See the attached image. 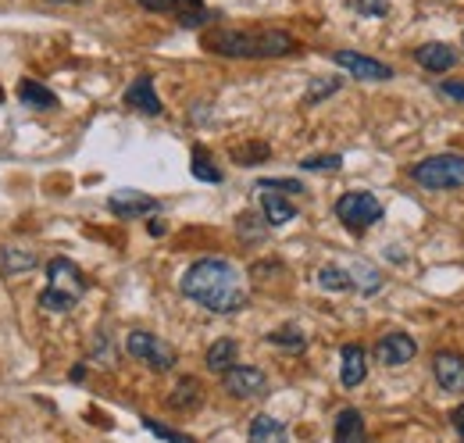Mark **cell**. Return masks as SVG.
<instances>
[{
    "label": "cell",
    "mask_w": 464,
    "mask_h": 443,
    "mask_svg": "<svg viewBox=\"0 0 464 443\" xmlns=\"http://www.w3.org/2000/svg\"><path fill=\"white\" fill-rule=\"evenodd\" d=\"M236 358H239V343H236V340H215V343L208 347V358H204V361H208L211 372L222 376V372H229L232 365H236Z\"/></svg>",
    "instance_id": "22"
},
{
    "label": "cell",
    "mask_w": 464,
    "mask_h": 443,
    "mask_svg": "<svg viewBox=\"0 0 464 443\" xmlns=\"http://www.w3.org/2000/svg\"><path fill=\"white\" fill-rule=\"evenodd\" d=\"M111 354H115V350H111L108 332H97V336H93V343H90V358H93V361H101V365H111V361H115Z\"/></svg>",
    "instance_id": "34"
},
{
    "label": "cell",
    "mask_w": 464,
    "mask_h": 443,
    "mask_svg": "<svg viewBox=\"0 0 464 443\" xmlns=\"http://www.w3.org/2000/svg\"><path fill=\"white\" fill-rule=\"evenodd\" d=\"M333 443H364V415L357 408H343L333 426Z\"/></svg>",
    "instance_id": "19"
},
{
    "label": "cell",
    "mask_w": 464,
    "mask_h": 443,
    "mask_svg": "<svg viewBox=\"0 0 464 443\" xmlns=\"http://www.w3.org/2000/svg\"><path fill=\"white\" fill-rule=\"evenodd\" d=\"M108 208H111V215H118V219H143V215L161 212L158 197L140 193V190H115V193L108 197Z\"/></svg>",
    "instance_id": "10"
},
{
    "label": "cell",
    "mask_w": 464,
    "mask_h": 443,
    "mask_svg": "<svg viewBox=\"0 0 464 443\" xmlns=\"http://www.w3.org/2000/svg\"><path fill=\"white\" fill-rule=\"evenodd\" d=\"M432 376L447 393H464V354L454 350H440L432 358Z\"/></svg>",
    "instance_id": "12"
},
{
    "label": "cell",
    "mask_w": 464,
    "mask_h": 443,
    "mask_svg": "<svg viewBox=\"0 0 464 443\" xmlns=\"http://www.w3.org/2000/svg\"><path fill=\"white\" fill-rule=\"evenodd\" d=\"M18 101L33 111H54L61 104L58 97H54V90H47V86L36 83V79H22V83H18Z\"/></svg>",
    "instance_id": "20"
},
{
    "label": "cell",
    "mask_w": 464,
    "mask_h": 443,
    "mask_svg": "<svg viewBox=\"0 0 464 443\" xmlns=\"http://www.w3.org/2000/svg\"><path fill=\"white\" fill-rule=\"evenodd\" d=\"M336 90H340V79H314V83L307 86V97H304V101H307V104H322V101H325L329 94H336Z\"/></svg>",
    "instance_id": "31"
},
{
    "label": "cell",
    "mask_w": 464,
    "mask_h": 443,
    "mask_svg": "<svg viewBox=\"0 0 464 443\" xmlns=\"http://www.w3.org/2000/svg\"><path fill=\"white\" fill-rule=\"evenodd\" d=\"M461 44H464V36H461Z\"/></svg>",
    "instance_id": "38"
},
{
    "label": "cell",
    "mask_w": 464,
    "mask_h": 443,
    "mask_svg": "<svg viewBox=\"0 0 464 443\" xmlns=\"http://www.w3.org/2000/svg\"><path fill=\"white\" fill-rule=\"evenodd\" d=\"M204 47L222 57H286L296 51V40L283 29H211Z\"/></svg>",
    "instance_id": "2"
},
{
    "label": "cell",
    "mask_w": 464,
    "mask_h": 443,
    "mask_svg": "<svg viewBox=\"0 0 464 443\" xmlns=\"http://www.w3.org/2000/svg\"><path fill=\"white\" fill-rule=\"evenodd\" d=\"M189 172H193V179H200V182H222L226 175H222V168L215 165V158L208 154V147H193V162H189Z\"/></svg>",
    "instance_id": "24"
},
{
    "label": "cell",
    "mask_w": 464,
    "mask_h": 443,
    "mask_svg": "<svg viewBox=\"0 0 464 443\" xmlns=\"http://www.w3.org/2000/svg\"><path fill=\"white\" fill-rule=\"evenodd\" d=\"M350 7L364 18H386L390 15V0H350Z\"/></svg>",
    "instance_id": "32"
},
{
    "label": "cell",
    "mask_w": 464,
    "mask_h": 443,
    "mask_svg": "<svg viewBox=\"0 0 464 443\" xmlns=\"http://www.w3.org/2000/svg\"><path fill=\"white\" fill-rule=\"evenodd\" d=\"M246 440L250 443H290V429L283 418L276 415H257L246 429Z\"/></svg>",
    "instance_id": "16"
},
{
    "label": "cell",
    "mask_w": 464,
    "mask_h": 443,
    "mask_svg": "<svg viewBox=\"0 0 464 443\" xmlns=\"http://www.w3.org/2000/svg\"><path fill=\"white\" fill-rule=\"evenodd\" d=\"M161 232H165V222L154 219V222H150V236H161Z\"/></svg>",
    "instance_id": "37"
},
{
    "label": "cell",
    "mask_w": 464,
    "mask_h": 443,
    "mask_svg": "<svg viewBox=\"0 0 464 443\" xmlns=\"http://www.w3.org/2000/svg\"><path fill=\"white\" fill-rule=\"evenodd\" d=\"M347 272H350V282H353V290H357V293H364V297L382 290V272H379L375 265H368V261H353Z\"/></svg>",
    "instance_id": "23"
},
{
    "label": "cell",
    "mask_w": 464,
    "mask_h": 443,
    "mask_svg": "<svg viewBox=\"0 0 464 443\" xmlns=\"http://www.w3.org/2000/svg\"><path fill=\"white\" fill-rule=\"evenodd\" d=\"M236 232H239L243 243H261L265 232H268V222L261 219V215H254V212H243V215L236 219Z\"/></svg>",
    "instance_id": "25"
},
{
    "label": "cell",
    "mask_w": 464,
    "mask_h": 443,
    "mask_svg": "<svg viewBox=\"0 0 464 443\" xmlns=\"http://www.w3.org/2000/svg\"><path fill=\"white\" fill-rule=\"evenodd\" d=\"M200 400H204V389L193 376L179 379L175 389L169 393V408H175V411H193V408H200Z\"/></svg>",
    "instance_id": "21"
},
{
    "label": "cell",
    "mask_w": 464,
    "mask_h": 443,
    "mask_svg": "<svg viewBox=\"0 0 464 443\" xmlns=\"http://www.w3.org/2000/svg\"><path fill=\"white\" fill-rule=\"evenodd\" d=\"M257 190H272V193H283V197H296V193H304V186H300L296 179H261V182H257Z\"/></svg>",
    "instance_id": "33"
},
{
    "label": "cell",
    "mask_w": 464,
    "mask_h": 443,
    "mask_svg": "<svg viewBox=\"0 0 464 443\" xmlns=\"http://www.w3.org/2000/svg\"><path fill=\"white\" fill-rule=\"evenodd\" d=\"M336 219L343 222V229H350L353 236L368 232L375 222L382 219V204L375 193H364V190H353V193H343L336 201Z\"/></svg>",
    "instance_id": "6"
},
{
    "label": "cell",
    "mask_w": 464,
    "mask_h": 443,
    "mask_svg": "<svg viewBox=\"0 0 464 443\" xmlns=\"http://www.w3.org/2000/svg\"><path fill=\"white\" fill-rule=\"evenodd\" d=\"M414 354H418V343H414L407 332H386V336H379V343H375V358H379L386 369H401Z\"/></svg>",
    "instance_id": "11"
},
{
    "label": "cell",
    "mask_w": 464,
    "mask_h": 443,
    "mask_svg": "<svg viewBox=\"0 0 464 443\" xmlns=\"http://www.w3.org/2000/svg\"><path fill=\"white\" fill-rule=\"evenodd\" d=\"M125 350H129V358H136V361H143L150 372H169L175 369V347L169 340H161V336H154V332L147 330H132L125 336Z\"/></svg>",
    "instance_id": "5"
},
{
    "label": "cell",
    "mask_w": 464,
    "mask_h": 443,
    "mask_svg": "<svg viewBox=\"0 0 464 443\" xmlns=\"http://www.w3.org/2000/svg\"><path fill=\"white\" fill-rule=\"evenodd\" d=\"M440 97L464 104V83H461V79H447V83H440Z\"/></svg>",
    "instance_id": "35"
},
{
    "label": "cell",
    "mask_w": 464,
    "mask_h": 443,
    "mask_svg": "<svg viewBox=\"0 0 464 443\" xmlns=\"http://www.w3.org/2000/svg\"><path fill=\"white\" fill-rule=\"evenodd\" d=\"M411 179L421 190H458L464 186V158L461 154H436L411 168Z\"/></svg>",
    "instance_id": "4"
},
{
    "label": "cell",
    "mask_w": 464,
    "mask_h": 443,
    "mask_svg": "<svg viewBox=\"0 0 464 443\" xmlns=\"http://www.w3.org/2000/svg\"><path fill=\"white\" fill-rule=\"evenodd\" d=\"M257 201H261V219L268 225H286L296 219V208L283 193H272V190H257Z\"/></svg>",
    "instance_id": "18"
},
{
    "label": "cell",
    "mask_w": 464,
    "mask_h": 443,
    "mask_svg": "<svg viewBox=\"0 0 464 443\" xmlns=\"http://www.w3.org/2000/svg\"><path fill=\"white\" fill-rule=\"evenodd\" d=\"M36 265H40V254L29 243H7L0 251V272L7 279L29 276V272H36Z\"/></svg>",
    "instance_id": "13"
},
{
    "label": "cell",
    "mask_w": 464,
    "mask_h": 443,
    "mask_svg": "<svg viewBox=\"0 0 464 443\" xmlns=\"http://www.w3.org/2000/svg\"><path fill=\"white\" fill-rule=\"evenodd\" d=\"M125 104L132 111H140V114H161V97H158V90H154V79L150 75H140V79H132V86L125 90Z\"/></svg>",
    "instance_id": "15"
},
{
    "label": "cell",
    "mask_w": 464,
    "mask_h": 443,
    "mask_svg": "<svg viewBox=\"0 0 464 443\" xmlns=\"http://www.w3.org/2000/svg\"><path fill=\"white\" fill-rule=\"evenodd\" d=\"M268 158H272V147L261 143V140H257V143H243V147L232 151V162H236V165H261V162H268Z\"/></svg>",
    "instance_id": "27"
},
{
    "label": "cell",
    "mask_w": 464,
    "mask_h": 443,
    "mask_svg": "<svg viewBox=\"0 0 464 443\" xmlns=\"http://www.w3.org/2000/svg\"><path fill=\"white\" fill-rule=\"evenodd\" d=\"M222 387L236 400H254L268 393V376L254 365H232L229 372H222Z\"/></svg>",
    "instance_id": "8"
},
{
    "label": "cell",
    "mask_w": 464,
    "mask_h": 443,
    "mask_svg": "<svg viewBox=\"0 0 464 443\" xmlns=\"http://www.w3.org/2000/svg\"><path fill=\"white\" fill-rule=\"evenodd\" d=\"M450 422H454V429L461 433V440H464V404H461V408H454V415H450Z\"/></svg>",
    "instance_id": "36"
},
{
    "label": "cell",
    "mask_w": 464,
    "mask_h": 443,
    "mask_svg": "<svg viewBox=\"0 0 464 443\" xmlns=\"http://www.w3.org/2000/svg\"><path fill=\"white\" fill-rule=\"evenodd\" d=\"M333 61L343 72H350L353 79H364V83H386V79H393V68L386 61H375V57L357 54V51H336Z\"/></svg>",
    "instance_id": "9"
},
{
    "label": "cell",
    "mask_w": 464,
    "mask_h": 443,
    "mask_svg": "<svg viewBox=\"0 0 464 443\" xmlns=\"http://www.w3.org/2000/svg\"><path fill=\"white\" fill-rule=\"evenodd\" d=\"M179 290L193 304H200V308H208L215 315H232V311L246 308V286H243V276H239V269L232 265L229 258H215V254L211 258H197L182 272Z\"/></svg>",
    "instance_id": "1"
},
{
    "label": "cell",
    "mask_w": 464,
    "mask_h": 443,
    "mask_svg": "<svg viewBox=\"0 0 464 443\" xmlns=\"http://www.w3.org/2000/svg\"><path fill=\"white\" fill-rule=\"evenodd\" d=\"M318 286L329 290V293H347V290H353L350 272L347 269H340V265H325V269L318 272Z\"/></svg>",
    "instance_id": "26"
},
{
    "label": "cell",
    "mask_w": 464,
    "mask_h": 443,
    "mask_svg": "<svg viewBox=\"0 0 464 443\" xmlns=\"http://www.w3.org/2000/svg\"><path fill=\"white\" fill-rule=\"evenodd\" d=\"M300 168H304V172H340V168H343V158H340V154H314V158H304Z\"/></svg>",
    "instance_id": "29"
},
{
    "label": "cell",
    "mask_w": 464,
    "mask_h": 443,
    "mask_svg": "<svg viewBox=\"0 0 464 443\" xmlns=\"http://www.w3.org/2000/svg\"><path fill=\"white\" fill-rule=\"evenodd\" d=\"M268 343H276V347H286V350H304V332L296 330V326H283V330L268 332Z\"/></svg>",
    "instance_id": "28"
},
{
    "label": "cell",
    "mask_w": 464,
    "mask_h": 443,
    "mask_svg": "<svg viewBox=\"0 0 464 443\" xmlns=\"http://www.w3.org/2000/svg\"><path fill=\"white\" fill-rule=\"evenodd\" d=\"M368 376V350L361 343H347L340 350V383L347 389H357Z\"/></svg>",
    "instance_id": "14"
},
{
    "label": "cell",
    "mask_w": 464,
    "mask_h": 443,
    "mask_svg": "<svg viewBox=\"0 0 464 443\" xmlns=\"http://www.w3.org/2000/svg\"><path fill=\"white\" fill-rule=\"evenodd\" d=\"M44 272H47V279H44V290H40V308L51 311V315H68V311H75L79 300H82L86 290H90L82 269H79L72 258H51Z\"/></svg>",
    "instance_id": "3"
},
{
    "label": "cell",
    "mask_w": 464,
    "mask_h": 443,
    "mask_svg": "<svg viewBox=\"0 0 464 443\" xmlns=\"http://www.w3.org/2000/svg\"><path fill=\"white\" fill-rule=\"evenodd\" d=\"M143 426H147V433H154L158 440H165V443H197L193 437L179 433V429H172V426H161V422H154V418H143Z\"/></svg>",
    "instance_id": "30"
},
{
    "label": "cell",
    "mask_w": 464,
    "mask_h": 443,
    "mask_svg": "<svg viewBox=\"0 0 464 443\" xmlns=\"http://www.w3.org/2000/svg\"><path fill=\"white\" fill-rule=\"evenodd\" d=\"M414 61L425 68V72H450L458 64V51L450 44H425L414 51Z\"/></svg>",
    "instance_id": "17"
},
{
    "label": "cell",
    "mask_w": 464,
    "mask_h": 443,
    "mask_svg": "<svg viewBox=\"0 0 464 443\" xmlns=\"http://www.w3.org/2000/svg\"><path fill=\"white\" fill-rule=\"evenodd\" d=\"M140 4L158 15H175L179 25H186V29H204L218 18L211 7H204V0H140Z\"/></svg>",
    "instance_id": "7"
}]
</instances>
